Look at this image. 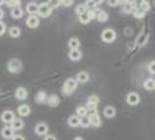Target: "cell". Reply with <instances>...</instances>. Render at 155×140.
<instances>
[{
    "label": "cell",
    "mask_w": 155,
    "mask_h": 140,
    "mask_svg": "<svg viewBox=\"0 0 155 140\" xmlns=\"http://www.w3.org/2000/svg\"><path fill=\"white\" fill-rule=\"evenodd\" d=\"M76 80L74 78H68L65 82H64V86H63V93L64 94H70L75 88H76Z\"/></svg>",
    "instance_id": "6da1fadb"
},
{
    "label": "cell",
    "mask_w": 155,
    "mask_h": 140,
    "mask_svg": "<svg viewBox=\"0 0 155 140\" xmlns=\"http://www.w3.org/2000/svg\"><path fill=\"white\" fill-rule=\"evenodd\" d=\"M7 68H8V71L10 72H19L21 69H22V63L18 60V59H11L8 63H7Z\"/></svg>",
    "instance_id": "7a4b0ae2"
},
{
    "label": "cell",
    "mask_w": 155,
    "mask_h": 140,
    "mask_svg": "<svg viewBox=\"0 0 155 140\" xmlns=\"http://www.w3.org/2000/svg\"><path fill=\"white\" fill-rule=\"evenodd\" d=\"M101 36H102V40L104 42H113L116 37V34L113 29H104Z\"/></svg>",
    "instance_id": "3957f363"
},
{
    "label": "cell",
    "mask_w": 155,
    "mask_h": 140,
    "mask_svg": "<svg viewBox=\"0 0 155 140\" xmlns=\"http://www.w3.org/2000/svg\"><path fill=\"white\" fill-rule=\"evenodd\" d=\"M38 13L41 16V17H47L51 14V7L48 4H41L39 5V8H38Z\"/></svg>",
    "instance_id": "277c9868"
},
{
    "label": "cell",
    "mask_w": 155,
    "mask_h": 140,
    "mask_svg": "<svg viewBox=\"0 0 155 140\" xmlns=\"http://www.w3.org/2000/svg\"><path fill=\"white\" fill-rule=\"evenodd\" d=\"M93 18L98 19L99 22H105L108 19V14L101 8H93Z\"/></svg>",
    "instance_id": "5b68a950"
},
{
    "label": "cell",
    "mask_w": 155,
    "mask_h": 140,
    "mask_svg": "<svg viewBox=\"0 0 155 140\" xmlns=\"http://www.w3.org/2000/svg\"><path fill=\"white\" fill-rule=\"evenodd\" d=\"M98 103H99L98 97H96V95H91V97L88 98V100H87V107L92 111V113H94V111H96V106L98 105Z\"/></svg>",
    "instance_id": "8992f818"
},
{
    "label": "cell",
    "mask_w": 155,
    "mask_h": 140,
    "mask_svg": "<svg viewBox=\"0 0 155 140\" xmlns=\"http://www.w3.org/2000/svg\"><path fill=\"white\" fill-rule=\"evenodd\" d=\"M126 100H127V103H128L130 105H137V104L139 103L140 98H139V95H138L137 93H134V92H131V93H128V94H127V98H126Z\"/></svg>",
    "instance_id": "52a82bcc"
},
{
    "label": "cell",
    "mask_w": 155,
    "mask_h": 140,
    "mask_svg": "<svg viewBox=\"0 0 155 140\" xmlns=\"http://www.w3.org/2000/svg\"><path fill=\"white\" fill-rule=\"evenodd\" d=\"M1 119H2V122H5V123H11V122L15 119V113H13L12 111H10V110H6V111L2 112Z\"/></svg>",
    "instance_id": "ba28073f"
},
{
    "label": "cell",
    "mask_w": 155,
    "mask_h": 140,
    "mask_svg": "<svg viewBox=\"0 0 155 140\" xmlns=\"http://www.w3.org/2000/svg\"><path fill=\"white\" fill-rule=\"evenodd\" d=\"M25 23H27V25H28L29 28H36V27L39 25V18H38V16L31 14V16H29V17L27 18Z\"/></svg>",
    "instance_id": "9c48e42d"
},
{
    "label": "cell",
    "mask_w": 155,
    "mask_h": 140,
    "mask_svg": "<svg viewBox=\"0 0 155 140\" xmlns=\"http://www.w3.org/2000/svg\"><path fill=\"white\" fill-rule=\"evenodd\" d=\"M88 119H90V126H93V127H98L101 124V117L98 113H91L88 116Z\"/></svg>",
    "instance_id": "30bf717a"
},
{
    "label": "cell",
    "mask_w": 155,
    "mask_h": 140,
    "mask_svg": "<svg viewBox=\"0 0 155 140\" xmlns=\"http://www.w3.org/2000/svg\"><path fill=\"white\" fill-rule=\"evenodd\" d=\"M47 124L46 123H38L36 126H35V133L38 134V135H44V134H46L47 133Z\"/></svg>",
    "instance_id": "8fae6325"
},
{
    "label": "cell",
    "mask_w": 155,
    "mask_h": 140,
    "mask_svg": "<svg viewBox=\"0 0 155 140\" xmlns=\"http://www.w3.org/2000/svg\"><path fill=\"white\" fill-rule=\"evenodd\" d=\"M27 94H28V93H27V89L23 88V87L17 88V89H16V93H15L16 98L19 99V100H24V99L27 98Z\"/></svg>",
    "instance_id": "7c38bea8"
},
{
    "label": "cell",
    "mask_w": 155,
    "mask_h": 140,
    "mask_svg": "<svg viewBox=\"0 0 155 140\" xmlns=\"http://www.w3.org/2000/svg\"><path fill=\"white\" fill-rule=\"evenodd\" d=\"M88 74L86 71H80L78 75H76V82H81V83H85L88 81Z\"/></svg>",
    "instance_id": "4fadbf2b"
},
{
    "label": "cell",
    "mask_w": 155,
    "mask_h": 140,
    "mask_svg": "<svg viewBox=\"0 0 155 140\" xmlns=\"http://www.w3.org/2000/svg\"><path fill=\"white\" fill-rule=\"evenodd\" d=\"M1 135H2L5 139H11V138H13V129H12L11 127H5V128H2V130H1Z\"/></svg>",
    "instance_id": "5bb4252c"
},
{
    "label": "cell",
    "mask_w": 155,
    "mask_h": 140,
    "mask_svg": "<svg viewBox=\"0 0 155 140\" xmlns=\"http://www.w3.org/2000/svg\"><path fill=\"white\" fill-rule=\"evenodd\" d=\"M38 8H39V5L35 4V2H29V4L27 5V12H28L30 16L34 14V13H36V12H38Z\"/></svg>",
    "instance_id": "9a60e30c"
},
{
    "label": "cell",
    "mask_w": 155,
    "mask_h": 140,
    "mask_svg": "<svg viewBox=\"0 0 155 140\" xmlns=\"http://www.w3.org/2000/svg\"><path fill=\"white\" fill-rule=\"evenodd\" d=\"M17 112L21 115V116H28L30 113V107L28 105H21L18 109H17Z\"/></svg>",
    "instance_id": "2e32d148"
},
{
    "label": "cell",
    "mask_w": 155,
    "mask_h": 140,
    "mask_svg": "<svg viewBox=\"0 0 155 140\" xmlns=\"http://www.w3.org/2000/svg\"><path fill=\"white\" fill-rule=\"evenodd\" d=\"M68 124H69L70 127H78V126H80V118H79L76 115H73V116L69 117Z\"/></svg>",
    "instance_id": "e0dca14e"
},
{
    "label": "cell",
    "mask_w": 155,
    "mask_h": 140,
    "mask_svg": "<svg viewBox=\"0 0 155 140\" xmlns=\"http://www.w3.org/2000/svg\"><path fill=\"white\" fill-rule=\"evenodd\" d=\"M11 128H12L13 130H17V129L23 128V121L19 119V118H15V119L11 122Z\"/></svg>",
    "instance_id": "ac0fdd59"
},
{
    "label": "cell",
    "mask_w": 155,
    "mask_h": 140,
    "mask_svg": "<svg viewBox=\"0 0 155 140\" xmlns=\"http://www.w3.org/2000/svg\"><path fill=\"white\" fill-rule=\"evenodd\" d=\"M69 58L71 60H79L81 58V52L79 49H70L69 52Z\"/></svg>",
    "instance_id": "d6986e66"
},
{
    "label": "cell",
    "mask_w": 155,
    "mask_h": 140,
    "mask_svg": "<svg viewBox=\"0 0 155 140\" xmlns=\"http://www.w3.org/2000/svg\"><path fill=\"white\" fill-rule=\"evenodd\" d=\"M47 103H48L50 106H57V105L59 104V98H58L56 94H52V95L48 97Z\"/></svg>",
    "instance_id": "ffe728a7"
},
{
    "label": "cell",
    "mask_w": 155,
    "mask_h": 140,
    "mask_svg": "<svg viewBox=\"0 0 155 140\" xmlns=\"http://www.w3.org/2000/svg\"><path fill=\"white\" fill-rule=\"evenodd\" d=\"M103 112H104V116L108 117V118H111V117L115 116V109L113 106H107Z\"/></svg>",
    "instance_id": "44dd1931"
},
{
    "label": "cell",
    "mask_w": 155,
    "mask_h": 140,
    "mask_svg": "<svg viewBox=\"0 0 155 140\" xmlns=\"http://www.w3.org/2000/svg\"><path fill=\"white\" fill-rule=\"evenodd\" d=\"M11 16H12L13 18H21V17L23 16V11H22V8H21V7H15V8H12V11H11Z\"/></svg>",
    "instance_id": "7402d4cb"
},
{
    "label": "cell",
    "mask_w": 155,
    "mask_h": 140,
    "mask_svg": "<svg viewBox=\"0 0 155 140\" xmlns=\"http://www.w3.org/2000/svg\"><path fill=\"white\" fill-rule=\"evenodd\" d=\"M68 45H69V47H70L71 49H78V48H79V46H80V41H79L76 37H73V39H70V40H69Z\"/></svg>",
    "instance_id": "603a6c76"
},
{
    "label": "cell",
    "mask_w": 155,
    "mask_h": 140,
    "mask_svg": "<svg viewBox=\"0 0 155 140\" xmlns=\"http://www.w3.org/2000/svg\"><path fill=\"white\" fill-rule=\"evenodd\" d=\"M8 34L11 37H18L21 35V29L18 27H12L10 30H8Z\"/></svg>",
    "instance_id": "cb8c5ba5"
},
{
    "label": "cell",
    "mask_w": 155,
    "mask_h": 140,
    "mask_svg": "<svg viewBox=\"0 0 155 140\" xmlns=\"http://www.w3.org/2000/svg\"><path fill=\"white\" fill-rule=\"evenodd\" d=\"M76 116H78L79 118H81V117H84V116H87V107H85V106H79V107L76 109Z\"/></svg>",
    "instance_id": "d4e9b609"
},
{
    "label": "cell",
    "mask_w": 155,
    "mask_h": 140,
    "mask_svg": "<svg viewBox=\"0 0 155 140\" xmlns=\"http://www.w3.org/2000/svg\"><path fill=\"white\" fill-rule=\"evenodd\" d=\"M144 87H145V89L153 91L154 87H155V82H154V80H153V78H148V80H145V81H144Z\"/></svg>",
    "instance_id": "484cf974"
},
{
    "label": "cell",
    "mask_w": 155,
    "mask_h": 140,
    "mask_svg": "<svg viewBox=\"0 0 155 140\" xmlns=\"http://www.w3.org/2000/svg\"><path fill=\"white\" fill-rule=\"evenodd\" d=\"M134 10H136V8H134V6H133L132 2H125V4H124V11H125L126 13H132Z\"/></svg>",
    "instance_id": "4316f807"
},
{
    "label": "cell",
    "mask_w": 155,
    "mask_h": 140,
    "mask_svg": "<svg viewBox=\"0 0 155 140\" xmlns=\"http://www.w3.org/2000/svg\"><path fill=\"white\" fill-rule=\"evenodd\" d=\"M46 93L44 92V91H41V92H38V94H36V101L38 103H44L45 100H46Z\"/></svg>",
    "instance_id": "83f0119b"
},
{
    "label": "cell",
    "mask_w": 155,
    "mask_h": 140,
    "mask_svg": "<svg viewBox=\"0 0 155 140\" xmlns=\"http://www.w3.org/2000/svg\"><path fill=\"white\" fill-rule=\"evenodd\" d=\"M75 12H76L79 16H81V14L86 13V12H87V10H86L85 5L82 4V5H78V6H76V8H75Z\"/></svg>",
    "instance_id": "f1b7e54d"
},
{
    "label": "cell",
    "mask_w": 155,
    "mask_h": 140,
    "mask_svg": "<svg viewBox=\"0 0 155 140\" xmlns=\"http://www.w3.org/2000/svg\"><path fill=\"white\" fill-rule=\"evenodd\" d=\"M80 126L81 127H88L90 126V119L87 116H84L80 118Z\"/></svg>",
    "instance_id": "f546056e"
},
{
    "label": "cell",
    "mask_w": 155,
    "mask_h": 140,
    "mask_svg": "<svg viewBox=\"0 0 155 140\" xmlns=\"http://www.w3.org/2000/svg\"><path fill=\"white\" fill-rule=\"evenodd\" d=\"M133 14H134L136 18H142V17H144L145 12H144L143 10H140V8H136V10L133 11Z\"/></svg>",
    "instance_id": "4dcf8cb0"
},
{
    "label": "cell",
    "mask_w": 155,
    "mask_h": 140,
    "mask_svg": "<svg viewBox=\"0 0 155 140\" xmlns=\"http://www.w3.org/2000/svg\"><path fill=\"white\" fill-rule=\"evenodd\" d=\"M5 4L15 8V7H19V5H21V1H18V0H12V1H5Z\"/></svg>",
    "instance_id": "1f68e13d"
},
{
    "label": "cell",
    "mask_w": 155,
    "mask_h": 140,
    "mask_svg": "<svg viewBox=\"0 0 155 140\" xmlns=\"http://www.w3.org/2000/svg\"><path fill=\"white\" fill-rule=\"evenodd\" d=\"M84 5H85L86 10H93V8L96 7V5H97V1H87V2H85Z\"/></svg>",
    "instance_id": "d6a6232c"
},
{
    "label": "cell",
    "mask_w": 155,
    "mask_h": 140,
    "mask_svg": "<svg viewBox=\"0 0 155 140\" xmlns=\"http://www.w3.org/2000/svg\"><path fill=\"white\" fill-rule=\"evenodd\" d=\"M79 21H80L81 23H88L91 19H90V17H88V14H87V12H86V13L79 16Z\"/></svg>",
    "instance_id": "836d02e7"
},
{
    "label": "cell",
    "mask_w": 155,
    "mask_h": 140,
    "mask_svg": "<svg viewBox=\"0 0 155 140\" xmlns=\"http://www.w3.org/2000/svg\"><path fill=\"white\" fill-rule=\"evenodd\" d=\"M140 10H143L144 12H147L149 8H150V5H149V2L148 1H142L140 2V7H139Z\"/></svg>",
    "instance_id": "e575fe53"
},
{
    "label": "cell",
    "mask_w": 155,
    "mask_h": 140,
    "mask_svg": "<svg viewBox=\"0 0 155 140\" xmlns=\"http://www.w3.org/2000/svg\"><path fill=\"white\" fill-rule=\"evenodd\" d=\"M61 4L64 5V6H70V5L73 4V1H71V0H62Z\"/></svg>",
    "instance_id": "d590c367"
},
{
    "label": "cell",
    "mask_w": 155,
    "mask_h": 140,
    "mask_svg": "<svg viewBox=\"0 0 155 140\" xmlns=\"http://www.w3.org/2000/svg\"><path fill=\"white\" fill-rule=\"evenodd\" d=\"M5 30H6V27H5V24H4L2 22H0V35H2V34L5 33Z\"/></svg>",
    "instance_id": "8d00e7d4"
},
{
    "label": "cell",
    "mask_w": 155,
    "mask_h": 140,
    "mask_svg": "<svg viewBox=\"0 0 155 140\" xmlns=\"http://www.w3.org/2000/svg\"><path fill=\"white\" fill-rule=\"evenodd\" d=\"M148 69H149V71H150L151 74L155 72V69H154V62H150V63H149V68H148Z\"/></svg>",
    "instance_id": "74e56055"
},
{
    "label": "cell",
    "mask_w": 155,
    "mask_h": 140,
    "mask_svg": "<svg viewBox=\"0 0 155 140\" xmlns=\"http://www.w3.org/2000/svg\"><path fill=\"white\" fill-rule=\"evenodd\" d=\"M12 140H24V138L22 135H13Z\"/></svg>",
    "instance_id": "f35d334b"
},
{
    "label": "cell",
    "mask_w": 155,
    "mask_h": 140,
    "mask_svg": "<svg viewBox=\"0 0 155 140\" xmlns=\"http://www.w3.org/2000/svg\"><path fill=\"white\" fill-rule=\"evenodd\" d=\"M108 4H109L110 6H116V5L119 4V1H115V0H111V1H109Z\"/></svg>",
    "instance_id": "ab89813d"
},
{
    "label": "cell",
    "mask_w": 155,
    "mask_h": 140,
    "mask_svg": "<svg viewBox=\"0 0 155 140\" xmlns=\"http://www.w3.org/2000/svg\"><path fill=\"white\" fill-rule=\"evenodd\" d=\"M144 39H145V35H143V36H142V37L139 39V42H138V46H140V45H143V42L145 41Z\"/></svg>",
    "instance_id": "60d3db41"
},
{
    "label": "cell",
    "mask_w": 155,
    "mask_h": 140,
    "mask_svg": "<svg viewBox=\"0 0 155 140\" xmlns=\"http://www.w3.org/2000/svg\"><path fill=\"white\" fill-rule=\"evenodd\" d=\"M45 140H56V136H53V135H47V136L45 138Z\"/></svg>",
    "instance_id": "b9f144b4"
},
{
    "label": "cell",
    "mask_w": 155,
    "mask_h": 140,
    "mask_svg": "<svg viewBox=\"0 0 155 140\" xmlns=\"http://www.w3.org/2000/svg\"><path fill=\"white\" fill-rule=\"evenodd\" d=\"M2 16H4V12H2V10H1V7H0V19L2 18Z\"/></svg>",
    "instance_id": "7bdbcfd3"
},
{
    "label": "cell",
    "mask_w": 155,
    "mask_h": 140,
    "mask_svg": "<svg viewBox=\"0 0 155 140\" xmlns=\"http://www.w3.org/2000/svg\"><path fill=\"white\" fill-rule=\"evenodd\" d=\"M74 140H84V139H82V138H81V136H76V138H75V139H74Z\"/></svg>",
    "instance_id": "ee69618b"
},
{
    "label": "cell",
    "mask_w": 155,
    "mask_h": 140,
    "mask_svg": "<svg viewBox=\"0 0 155 140\" xmlns=\"http://www.w3.org/2000/svg\"><path fill=\"white\" fill-rule=\"evenodd\" d=\"M0 5H2V1H0Z\"/></svg>",
    "instance_id": "f6af8a7d"
}]
</instances>
